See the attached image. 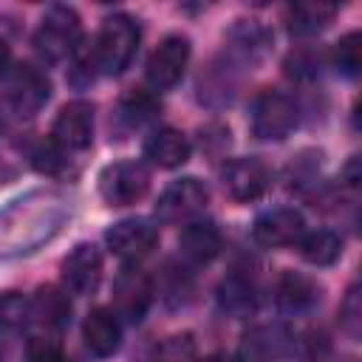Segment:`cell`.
I'll list each match as a JSON object with an SVG mask.
<instances>
[{
  "label": "cell",
  "instance_id": "cell-26",
  "mask_svg": "<svg viewBox=\"0 0 362 362\" xmlns=\"http://www.w3.org/2000/svg\"><path fill=\"white\" fill-rule=\"evenodd\" d=\"M195 354L192 334H173L153 348L150 362H195Z\"/></svg>",
  "mask_w": 362,
  "mask_h": 362
},
{
  "label": "cell",
  "instance_id": "cell-8",
  "mask_svg": "<svg viewBox=\"0 0 362 362\" xmlns=\"http://www.w3.org/2000/svg\"><path fill=\"white\" fill-rule=\"evenodd\" d=\"M223 187L238 204L257 201L272 187V167L257 156L232 158L223 167Z\"/></svg>",
  "mask_w": 362,
  "mask_h": 362
},
{
  "label": "cell",
  "instance_id": "cell-16",
  "mask_svg": "<svg viewBox=\"0 0 362 362\" xmlns=\"http://www.w3.org/2000/svg\"><path fill=\"white\" fill-rule=\"evenodd\" d=\"M178 249L189 263H209L221 252V229L212 221H189L181 229Z\"/></svg>",
  "mask_w": 362,
  "mask_h": 362
},
{
  "label": "cell",
  "instance_id": "cell-15",
  "mask_svg": "<svg viewBox=\"0 0 362 362\" xmlns=\"http://www.w3.org/2000/svg\"><path fill=\"white\" fill-rule=\"evenodd\" d=\"M274 300L286 314H305L320 303V286L308 274L283 272L274 286Z\"/></svg>",
  "mask_w": 362,
  "mask_h": 362
},
{
  "label": "cell",
  "instance_id": "cell-2",
  "mask_svg": "<svg viewBox=\"0 0 362 362\" xmlns=\"http://www.w3.org/2000/svg\"><path fill=\"white\" fill-rule=\"evenodd\" d=\"M79 40H82V23L71 6H51L42 14L40 28L34 34V45L48 62H59L71 57Z\"/></svg>",
  "mask_w": 362,
  "mask_h": 362
},
{
  "label": "cell",
  "instance_id": "cell-9",
  "mask_svg": "<svg viewBox=\"0 0 362 362\" xmlns=\"http://www.w3.org/2000/svg\"><path fill=\"white\" fill-rule=\"evenodd\" d=\"M153 303V283L147 272L139 266H124L113 280V305L116 317H124L127 322H141L147 308Z\"/></svg>",
  "mask_w": 362,
  "mask_h": 362
},
{
  "label": "cell",
  "instance_id": "cell-35",
  "mask_svg": "<svg viewBox=\"0 0 362 362\" xmlns=\"http://www.w3.org/2000/svg\"><path fill=\"white\" fill-rule=\"evenodd\" d=\"M238 362H266V359H246V356H240Z\"/></svg>",
  "mask_w": 362,
  "mask_h": 362
},
{
  "label": "cell",
  "instance_id": "cell-34",
  "mask_svg": "<svg viewBox=\"0 0 362 362\" xmlns=\"http://www.w3.org/2000/svg\"><path fill=\"white\" fill-rule=\"evenodd\" d=\"M8 59H11V51H8V45H6V40H0V76H3V71L8 68Z\"/></svg>",
  "mask_w": 362,
  "mask_h": 362
},
{
  "label": "cell",
  "instance_id": "cell-33",
  "mask_svg": "<svg viewBox=\"0 0 362 362\" xmlns=\"http://www.w3.org/2000/svg\"><path fill=\"white\" fill-rule=\"evenodd\" d=\"M195 362H238V359L226 351H215V354H206L204 359H195Z\"/></svg>",
  "mask_w": 362,
  "mask_h": 362
},
{
  "label": "cell",
  "instance_id": "cell-6",
  "mask_svg": "<svg viewBox=\"0 0 362 362\" xmlns=\"http://www.w3.org/2000/svg\"><path fill=\"white\" fill-rule=\"evenodd\" d=\"M189 62V40L181 34H170L158 42V48L150 54L147 65H144V76L147 85L153 90H167L173 85H178V79L184 76V68Z\"/></svg>",
  "mask_w": 362,
  "mask_h": 362
},
{
  "label": "cell",
  "instance_id": "cell-3",
  "mask_svg": "<svg viewBox=\"0 0 362 362\" xmlns=\"http://www.w3.org/2000/svg\"><path fill=\"white\" fill-rule=\"evenodd\" d=\"M297 102L283 90H263L252 102V133L266 141H280L297 127Z\"/></svg>",
  "mask_w": 362,
  "mask_h": 362
},
{
  "label": "cell",
  "instance_id": "cell-20",
  "mask_svg": "<svg viewBox=\"0 0 362 362\" xmlns=\"http://www.w3.org/2000/svg\"><path fill=\"white\" fill-rule=\"evenodd\" d=\"M31 317L45 328H62L71 320V300L57 286H42L31 300Z\"/></svg>",
  "mask_w": 362,
  "mask_h": 362
},
{
  "label": "cell",
  "instance_id": "cell-32",
  "mask_svg": "<svg viewBox=\"0 0 362 362\" xmlns=\"http://www.w3.org/2000/svg\"><path fill=\"white\" fill-rule=\"evenodd\" d=\"M339 317H342V328L351 337H356L359 334V320H362V303H359V288L356 286L345 294V300L339 305Z\"/></svg>",
  "mask_w": 362,
  "mask_h": 362
},
{
  "label": "cell",
  "instance_id": "cell-17",
  "mask_svg": "<svg viewBox=\"0 0 362 362\" xmlns=\"http://www.w3.org/2000/svg\"><path fill=\"white\" fill-rule=\"evenodd\" d=\"M144 158H150L156 167H164V170L181 167L189 158V141L175 127H158L144 141Z\"/></svg>",
  "mask_w": 362,
  "mask_h": 362
},
{
  "label": "cell",
  "instance_id": "cell-13",
  "mask_svg": "<svg viewBox=\"0 0 362 362\" xmlns=\"http://www.w3.org/2000/svg\"><path fill=\"white\" fill-rule=\"evenodd\" d=\"M102 280V255L93 243H76L62 260V283L74 294H93Z\"/></svg>",
  "mask_w": 362,
  "mask_h": 362
},
{
  "label": "cell",
  "instance_id": "cell-12",
  "mask_svg": "<svg viewBox=\"0 0 362 362\" xmlns=\"http://www.w3.org/2000/svg\"><path fill=\"white\" fill-rule=\"evenodd\" d=\"M51 96L48 76L34 65H17L8 79V105L20 116H34Z\"/></svg>",
  "mask_w": 362,
  "mask_h": 362
},
{
  "label": "cell",
  "instance_id": "cell-11",
  "mask_svg": "<svg viewBox=\"0 0 362 362\" xmlns=\"http://www.w3.org/2000/svg\"><path fill=\"white\" fill-rule=\"evenodd\" d=\"M305 232V221L297 209L291 206H277V209H269L263 212L255 226H252V235L260 246L266 249H280V246H291L303 238Z\"/></svg>",
  "mask_w": 362,
  "mask_h": 362
},
{
  "label": "cell",
  "instance_id": "cell-30",
  "mask_svg": "<svg viewBox=\"0 0 362 362\" xmlns=\"http://www.w3.org/2000/svg\"><path fill=\"white\" fill-rule=\"evenodd\" d=\"M34 167H37L40 173H48V175L62 173V167H65V150H62L59 144H54V141L40 144V147L34 150Z\"/></svg>",
  "mask_w": 362,
  "mask_h": 362
},
{
  "label": "cell",
  "instance_id": "cell-22",
  "mask_svg": "<svg viewBox=\"0 0 362 362\" xmlns=\"http://www.w3.org/2000/svg\"><path fill=\"white\" fill-rule=\"evenodd\" d=\"M337 14V6L334 3H322V0H305V3H294L288 8V31L291 34H300V37H308V34H317L322 31Z\"/></svg>",
  "mask_w": 362,
  "mask_h": 362
},
{
  "label": "cell",
  "instance_id": "cell-31",
  "mask_svg": "<svg viewBox=\"0 0 362 362\" xmlns=\"http://www.w3.org/2000/svg\"><path fill=\"white\" fill-rule=\"evenodd\" d=\"M317 170H320V161L311 158V153H303L300 158H294V161L288 164V181H291V187L300 189V187H305V184H314Z\"/></svg>",
  "mask_w": 362,
  "mask_h": 362
},
{
  "label": "cell",
  "instance_id": "cell-7",
  "mask_svg": "<svg viewBox=\"0 0 362 362\" xmlns=\"http://www.w3.org/2000/svg\"><path fill=\"white\" fill-rule=\"evenodd\" d=\"M105 243L107 249L124 260V263H136L141 257H147L156 243H158V229L144 221V218H124L119 223H113L107 232H105Z\"/></svg>",
  "mask_w": 362,
  "mask_h": 362
},
{
  "label": "cell",
  "instance_id": "cell-14",
  "mask_svg": "<svg viewBox=\"0 0 362 362\" xmlns=\"http://www.w3.org/2000/svg\"><path fill=\"white\" fill-rule=\"evenodd\" d=\"M82 339L88 345V351H93L96 356H110L119 351L122 345V322L113 314V308H93L88 311L85 322H82Z\"/></svg>",
  "mask_w": 362,
  "mask_h": 362
},
{
  "label": "cell",
  "instance_id": "cell-24",
  "mask_svg": "<svg viewBox=\"0 0 362 362\" xmlns=\"http://www.w3.org/2000/svg\"><path fill=\"white\" fill-rule=\"evenodd\" d=\"M31 317V300L20 291H3L0 294V334L20 331Z\"/></svg>",
  "mask_w": 362,
  "mask_h": 362
},
{
  "label": "cell",
  "instance_id": "cell-1",
  "mask_svg": "<svg viewBox=\"0 0 362 362\" xmlns=\"http://www.w3.org/2000/svg\"><path fill=\"white\" fill-rule=\"evenodd\" d=\"M141 31L139 23L130 14H110L105 17L96 42H93V68H99V74L105 76H116L122 74L139 48Z\"/></svg>",
  "mask_w": 362,
  "mask_h": 362
},
{
  "label": "cell",
  "instance_id": "cell-4",
  "mask_svg": "<svg viewBox=\"0 0 362 362\" xmlns=\"http://www.w3.org/2000/svg\"><path fill=\"white\" fill-rule=\"evenodd\" d=\"M150 187V173L141 161H113L99 173V195L110 206L136 204Z\"/></svg>",
  "mask_w": 362,
  "mask_h": 362
},
{
  "label": "cell",
  "instance_id": "cell-5",
  "mask_svg": "<svg viewBox=\"0 0 362 362\" xmlns=\"http://www.w3.org/2000/svg\"><path fill=\"white\" fill-rule=\"evenodd\" d=\"M206 201H209L206 187L198 178L187 175L164 187V192L156 201V218L161 223H189L206 206Z\"/></svg>",
  "mask_w": 362,
  "mask_h": 362
},
{
  "label": "cell",
  "instance_id": "cell-10",
  "mask_svg": "<svg viewBox=\"0 0 362 362\" xmlns=\"http://www.w3.org/2000/svg\"><path fill=\"white\" fill-rule=\"evenodd\" d=\"M90 139H93V105L85 99H74L62 105L51 127V141L68 153V150L90 147Z\"/></svg>",
  "mask_w": 362,
  "mask_h": 362
},
{
  "label": "cell",
  "instance_id": "cell-27",
  "mask_svg": "<svg viewBox=\"0 0 362 362\" xmlns=\"http://www.w3.org/2000/svg\"><path fill=\"white\" fill-rule=\"evenodd\" d=\"M156 113H158V99L150 90H130L122 99V116L130 124H144V122L156 119Z\"/></svg>",
  "mask_w": 362,
  "mask_h": 362
},
{
  "label": "cell",
  "instance_id": "cell-21",
  "mask_svg": "<svg viewBox=\"0 0 362 362\" xmlns=\"http://www.w3.org/2000/svg\"><path fill=\"white\" fill-rule=\"evenodd\" d=\"M269 42H272V34L255 20H238V25H232L229 31V51L243 62L260 59Z\"/></svg>",
  "mask_w": 362,
  "mask_h": 362
},
{
  "label": "cell",
  "instance_id": "cell-23",
  "mask_svg": "<svg viewBox=\"0 0 362 362\" xmlns=\"http://www.w3.org/2000/svg\"><path fill=\"white\" fill-rule=\"evenodd\" d=\"M300 255L311 266H331L342 255V238L331 229H317L300 238Z\"/></svg>",
  "mask_w": 362,
  "mask_h": 362
},
{
  "label": "cell",
  "instance_id": "cell-28",
  "mask_svg": "<svg viewBox=\"0 0 362 362\" xmlns=\"http://www.w3.org/2000/svg\"><path fill=\"white\" fill-rule=\"evenodd\" d=\"M286 74L294 79H311L320 74V54L308 51V48H297L288 54L286 59Z\"/></svg>",
  "mask_w": 362,
  "mask_h": 362
},
{
  "label": "cell",
  "instance_id": "cell-18",
  "mask_svg": "<svg viewBox=\"0 0 362 362\" xmlns=\"http://www.w3.org/2000/svg\"><path fill=\"white\" fill-rule=\"evenodd\" d=\"M291 348H294V339H291V334H288L283 325H260V328H252V331L243 337V351H240V356L274 362V359L286 356Z\"/></svg>",
  "mask_w": 362,
  "mask_h": 362
},
{
  "label": "cell",
  "instance_id": "cell-19",
  "mask_svg": "<svg viewBox=\"0 0 362 362\" xmlns=\"http://www.w3.org/2000/svg\"><path fill=\"white\" fill-rule=\"evenodd\" d=\"M218 305L229 317H249L257 305L255 286L243 274H229L218 286Z\"/></svg>",
  "mask_w": 362,
  "mask_h": 362
},
{
  "label": "cell",
  "instance_id": "cell-25",
  "mask_svg": "<svg viewBox=\"0 0 362 362\" xmlns=\"http://www.w3.org/2000/svg\"><path fill=\"white\" fill-rule=\"evenodd\" d=\"M334 68L345 76H356L359 65H362V37L359 31H348L345 37H339V42L334 45Z\"/></svg>",
  "mask_w": 362,
  "mask_h": 362
},
{
  "label": "cell",
  "instance_id": "cell-29",
  "mask_svg": "<svg viewBox=\"0 0 362 362\" xmlns=\"http://www.w3.org/2000/svg\"><path fill=\"white\" fill-rule=\"evenodd\" d=\"M25 362H65V356H62V348L57 339L31 337L25 345Z\"/></svg>",
  "mask_w": 362,
  "mask_h": 362
}]
</instances>
